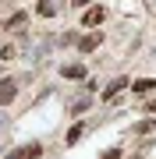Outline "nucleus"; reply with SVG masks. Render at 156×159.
Listing matches in <instances>:
<instances>
[{
	"label": "nucleus",
	"mask_w": 156,
	"mask_h": 159,
	"mask_svg": "<svg viewBox=\"0 0 156 159\" xmlns=\"http://www.w3.org/2000/svg\"><path fill=\"white\" fill-rule=\"evenodd\" d=\"M89 106H92V96H82V99L71 102V113H82V110H89Z\"/></svg>",
	"instance_id": "nucleus-8"
},
{
	"label": "nucleus",
	"mask_w": 156,
	"mask_h": 159,
	"mask_svg": "<svg viewBox=\"0 0 156 159\" xmlns=\"http://www.w3.org/2000/svg\"><path fill=\"white\" fill-rule=\"evenodd\" d=\"M124 89H128V78H114V81H110V85H106L103 99H117V96H121Z\"/></svg>",
	"instance_id": "nucleus-4"
},
{
	"label": "nucleus",
	"mask_w": 156,
	"mask_h": 159,
	"mask_svg": "<svg viewBox=\"0 0 156 159\" xmlns=\"http://www.w3.org/2000/svg\"><path fill=\"white\" fill-rule=\"evenodd\" d=\"M103 18H106V11H103V7H89V11L82 14V25H85V29H96Z\"/></svg>",
	"instance_id": "nucleus-2"
},
{
	"label": "nucleus",
	"mask_w": 156,
	"mask_h": 159,
	"mask_svg": "<svg viewBox=\"0 0 156 159\" xmlns=\"http://www.w3.org/2000/svg\"><path fill=\"white\" fill-rule=\"evenodd\" d=\"M153 89H156V78H139V81H131V92H139V96H149Z\"/></svg>",
	"instance_id": "nucleus-5"
},
{
	"label": "nucleus",
	"mask_w": 156,
	"mask_h": 159,
	"mask_svg": "<svg viewBox=\"0 0 156 159\" xmlns=\"http://www.w3.org/2000/svg\"><path fill=\"white\" fill-rule=\"evenodd\" d=\"M99 43H103V35H99V32H89V35H82V39H78V50H82V53H92Z\"/></svg>",
	"instance_id": "nucleus-3"
},
{
	"label": "nucleus",
	"mask_w": 156,
	"mask_h": 159,
	"mask_svg": "<svg viewBox=\"0 0 156 159\" xmlns=\"http://www.w3.org/2000/svg\"><path fill=\"white\" fill-rule=\"evenodd\" d=\"M145 110H149V113H156V99H149V102H145Z\"/></svg>",
	"instance_id": "nucleus-14"
},
{
	"label": "nucleus",
	"mask_w": 156,
	"mask_h": 159,
	"mask_svg": "<svg viewBox=\"0 0 156 159\" xmlns=\"http://www.w3.org/2000/svg\"><path fill=\"white\" fill-rule=\"evenodd\" d=\"M82 131H85V127H82V124H75V127L68 131V145H75V142H78V138H82Z\"/></svg>",
	"instance_id": "nucleus-10"
},
{
	"label": "nucleus",
	"mask_w": 156,
	"mask_h": 159,
	"mask_svg": "<svg viewBox=\"0 0 156 159\" xmlns=\"http://www.w3.org/2000/svg\"><path fill=\"white\" fill-rule=\"evenodd\" d=\"M99 159H121V148H106V152L99 156Z\"/></svg>",
	"instance_id": "nucleus-13"
},
{
	"label": "nucleus",
	"mask_w": 156,
	"mask_h": 159,
	"mask_svg": "<svg viewBox=\"0 0 156 159\" xmlns=\"http://www.w3.org/2000/svg\"><path fill=\"white\" fill-rule=\"evenodd\" d=\"M135 131H139V134H149V131H153V120H142V124L135 127Z\"/></svg>",
	"instance_id": "nucleus-12"
},
{
	"label": "nucleus",
	"mask_w": 156,
	"mask_h": 159,
	"mask_svg": "<svg viewBox=\"0 0 156 159\" xmlns=\"http://www.w3.org/2000/svg\"><path fill=\"white\" fill-rule=\"evenodd\" d=\"M14 96H18V85H14V78H4V81H0V106L14 102Z\"/></svg>",
	"instance_id": "nucleus-1"
},
{
	"label": "nucleus",
	"mask_w": 156,
	"mask_h": 159,
	"mask_svg": "<svg viewBox=\"0 0 156 159\" xmlns=\"http://www.w3.org/2000/svg\"><path fill=\"white\" fill-rule=\"evenodd\" d=\"M60 74H64V78H85V67H82V64H64V67H60Z\"/></svg>",
	"instance_id": "nucleus-6"
},
{
	"label": "nucleus",
	"mask_w": 156,
	"mask_h": 159,
	"mask_svg": "<svg viewBox=\"0 0 156 159\" xmlns=\"http://www.w3.org/2000/svg\"><path fill=\"white\" fill-rule=\"evenodd\" d=\"M7 159H21V152H11V156H7Z\"/></svg>",
	"instance_id": "nucleus-15"
},
{
	"label": "nucleus",
	"mask_w": 156,
	"mask_h": 159,
	"mask_svg": "<svg viewBox=\"0 0 156 159\" xmlns=\"http://www.w3.org/2000/svg\"><path fill=\"white\" fill-rule=\"evenodd\" d=\"M39 156H43V145H35V142L21 148V159H39Z\"/></svg>",
	"instance_id": "nucleus-7"
},
{
	"label": "nucleus",
	"mask_w": 156,
	"mask_h": 159,
	"mask_svg": "<svg viewBox=\"0 0 156 159\" xmlns=\"http://www.w3.org/2000/svg\"><path fill=\"white\" fill-rule=\"evenodd\" d=\"M25 25V18L21 14H14V18H7V32H14V29H21Z\"/></svg>",
	"instance_id": "nucleus-11"
},
{
	"label": "nucleus",
	"mask_w": 156,
	"mask_h": 159,
	"mask_svg": "<svg viewBox=\"0 0 156 159\" xmlns=\"http://www.w3.org/2000/svg\"><path fill=\"white\" fill-rule=\"evenodd\" d=\"M35 11H39L43 18H53V7H50V0H39V4H35Z\"/></svg>",
	"instance_id": "nucleus-9"
}]
</instances>
